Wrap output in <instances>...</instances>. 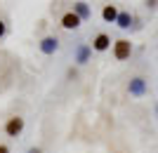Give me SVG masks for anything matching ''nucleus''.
Listing matches in <instances>:
<instances>
[{"label":"nucleus","mask_w":158,"mask_h":153,"mask_svg":"<svg viewBox=\"0 0 158 153\" xmlns=\"http://www.w3.org/2000/svg\"><path fill=\"white\" fill-rule=\"evenodd\" d=\"M21 132H24V118H21V115H12V118H7V123H5V134H7V137L17 139Z\"/></svg>","instance_id":"1"},{"label":"nucleus","mask_w":158,"mask_h":153,"mask_svg":"<svg viewBox=\"0 0 158 153\" xmlns=\"http://www.w3.org/2000/svg\"><path fill=\"white\" fill-rule=\"evenodd\" d=\"M130 52H132L130 40L120 38V40H116V42H113V57H116L118 61H125V59H130Z\"/></svg>","instance_id":"2"},{"label":"nucleus","mask_w":158,"mask_h":153,"mask_svg":"<svg viewBox=\"0 0 158 153\" xmlns=\"http://www.w3.org/2000/svg\"><path fill=\"white\" fill-rule=\"evenodd\" d=\"M127 92L132 94V97H144L146 92H149V90H146V80L144 78H132L130 80V85H127Z\"/></svg>","instance_id":"3"},{"label":"nucleus","mask_w":158,"mask_h":153,"mask_svg":"<svg viewBox=\"0 0 158 153\" xmlns=\"http://www.w3.org/2000/svg\"><path fill=\"white\" fill-rule=\"evenodd\" d=\"M38 47H40V52H43V54H47V57H50V54H54L57 50H59V40L54 38V35H47V38L40 40Z\"/></svg>","instance_id":"4"},{"label":"nucleus","mask_w":158,"mask_h":153,"mask_svg":"<svg viewBox=\"0 0 158 153\" xmlns=\"http://www.w3.org/2000/svg\"><path fill=\"white\" fill-rule=\"evenodd\" d=\"M80 24H83V19H80L78 14L73 12V10H71V12H66L64 17H61V26H64L66 31H76Z\"/></svg>","instance_id":"5"},{"label":"nucleus","mask_w":158,"mask_h":153,"mask_svg":"<svg viewBox=\"0 0 158 153\" xmlns=\"http://www.w3.org/2000/svg\"><path fill=\"white\" fill-rule=\"evenodd\" d=\"M90 54H92V47L90 45H85V42H80L78 47H76V64H87L90 61Z\"/></svg>","instance_id":"6"},{"label":"nucleus","mask_w":158,"mask_h":153,"mask_svg":"<svg viewBox=\"0 0 158 153\" xmlns=\"http://www.w3.org/2000/svg\"><path fill=\"white\" fill-rule=\"evenodd\" d=\"M111 47V38L106 33H97L94 35V40H92V50H97V52H106Z\"/></svg>","instance_id":"7"},{"label":"nucleus","mask_w":158,"mask_h":153,"mask_svg":"<svg viewBox=\"0 0 158 153\" xmlns=\"http://www.w3.org/2000/svg\"><path fill=\"white\" fill-rule=\"evenodd\" d=\"M118 7L116 5H104V10H102V19L104 21H111V24H116L118 21Z\"/></svg>","instance_id":"8"},{"label":"nucleus","mask_w":158,"mask_h":153,"mask_svg":"<svg viewBox=\"0 0 158 153\" xmlns=\"http://www.w3.org/2000/svg\"><path fill=\"white\" fill-rule=\"evenodd\" d=\"M73 12L78 14L83 21H87L90 17H92V10H90V5H87V2H73Z\"/></svg>","instance_id":"9"},{"label":"nucleus","mask_w":158,"mask_h":153,"mask_svg":"<svg viewBox=\"0 0 158 153\" xmlns=\"http://www.w3.org/2000/svg\"><path fill=\"white\" fill-rule=\"evenodd\" d=\"M120 28H130V24H132V17H130V12H120L118 14V21H116Z\"/></svg>","instance_id":"10"},{"label":"nucleus","mask_w":158,"mask_h":153,"mask_svg":"<svg viewBox=\"0 0 158 153\" xmlns=\"http://www.w3.org/2000/svg\"><path fill=\"white\" fill-rule=\"evenodd\" d=\"M7 33V24H5V21H2V19H0V38H2V35H5Z\"/></svg>","instance_id":"11"},{"label":"nucleus","mask_w":158,"mask_h":153,"mask_svg":"<svg viewBox=\"0 0 158 153\" xmlns=\"http://www.w3.org/2000/svg\"><path fill=\"white\" fill-rule=\"evenodd\" d=\"M0 153H10V146H7V144H0Z\"/></svg>","instance_id":"12"},{"label":"nucleus","mask_w":158,"mask_h":153,"mask_svg":"<svg viewBox=\"0 0 158 153\" xmlns=\"http://www.w3.org/2000/svg\"><path fill=\"white\" fill-rule=\"evenodd\" d=\"M28 153H43V151H40L38 146H33V148H28Z\"/></svg>","instance_id":"13"}]
</instances>
